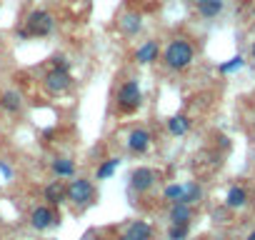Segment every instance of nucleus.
<instances>
[{
    "mask_svg": "<svg viewBox=\"0 0 255 240\" xmlns=\"http://www.w3.org/2000/svg\"><path fill=\"white\" fill-rule=\"evenodd\" d=\"M190 225H170L168 228V240H185Z\"/></svg>",
    "mask_w": 255,
    "mask_h": 240,
    "instance_id": "obj_22",
    "label": "nucleus"
},
{
    "mask_svg": "<svg viewBox=\"0 0 255 240\" xmlns=\"http://www.w3.org/2000/svg\"><path fill=\"white\" fill-rule=\"evenodd\" d=\"M53 173L58 178H73L75 175V163L70 158H55L53 160Z\"/></svg>",
    "mask_w": 255,
    "mask_h": 240,
    "instance_id": "obj_18",
    "label": "nucleus"
},
{
    "mask_svg": "<svg viewBox=\"0 0 255 240\" xmlns=\"http://www.w3.org/2000/svg\"><path fill=\"white\" fill-rule=\"evenodd\" d=\"M158 55H160V48H158L155 40H148V43H143V45L135 50V60H138L140 65H150V63H155Z\"/></svg>",
    "mask_w": 255,
    "mask_h": 240,
    "instance_id": "obj_12",
    "label": "nucleus"
},
{
    "mask_svg": "<svg viewBox=\"0 0 255 240\" xmlns=\"http://www.w3.org/2000/svg\"><path fill=\"white\" fill-rule=\"evenodd\" d=\"M200 198H203V188H200L198 183H185V185H183V198H180V203L195 205V203H200Z\"/></svg>",
    "mask_w": 255,
    "mask_h": 240,
    "instance_id": "obj_19",
    "label": "nucleus"
},
{
    "mask_svg": "<svg viewBox=\"0 0 255 240\" xmlns=\"http://www.w3.org/2000/svg\"><path fill=\"white\" fill-rule=\"evenodd\" d=\"M140 105H143V93L138 80H125L118 90V108L123 113H135Z\"/></svg>",
    "mask_w": 255,
    "mask_h": 240,
    "instance_id": "obj_3",
    "label": "nucleus"
},
{
    "mask_svg": "<svg viewBox=\"0 0 255 240\" xmlns=\"http://www.w3.org/2000/svg\"><path fill=\"white\" fill-rule=\"evenodd\" d=\"M123 235H125L128 240H153V228H150V223H145V220H133Z\"/></svg>",
    "mask_w": 255,
    "mask_h": 240,
    "instance_id": "obj_9",
    "label": "nucleus"
},
{
    "mask_svg": "<svg viewBox=\"0 0 255 240\" xmlns=\"http://www.w3.org/2000/svg\"><path fill=\"white\" fill-rule=\"evenodd\" d=\"M118 165H120V158H108V160H103V163L98 165V170H95V178H98V180L113 178V173L118 170Z\"/></svg>",
    "mask_w": 255,
    "mask_h": 240,
    "instance_id": "obj_20",
    "label": "nucleus"
},
{
    "mask_svg": "<svg viewBox=\"0 0 255 240\" xmlns=\"http://www.w3.org/2000/svg\"><path fill=\"white\" fill-rule=\"evenodd\" d=\"M240 68H243V58L235 55L230 63H223V65H220V73H233V70H240Z\"/></svg>",
    "mask_w": 255,
    "mask_h": 240,
    "instance_id": "obj_23",
    "label": "nucleus"
},
{
    "mask_svg": "<svg viewBox=\"0 0 255 240\" xmlns=\"http://www.w3.org/2000/svg\"><path fill=\"white\" fill-rule=\"evenodd\" d=\"M193 58H195V48L188 40H183V38L170 40L165 53H163V60H165V65L170 70H185L193 63Z\"/></svg>",
    "mask_w": 255,
    "mask_h": 240,
    "instance_id": "obj_1",
    "label": "nucleus"
},
{
    "mask_svg": "<svg viewBox=\"0 0 255 240\" xmlns=\"http://www.w3.org/2000/svg\"><path fill=\"white\" fill-rule=\"evenodd\" d=\"M163 198H165L168 203H180V198H183V185H180V183L168 185V188L163 190Z\"/></svg>",
    "mask_w": 255,
    "mask_h": 240,
    "instance_id": "obj_21",
    "label": "nucleus"
},
{
    "mask_svg": "<svg viewBox=\"0 0 255 240\" xmlns=\"http://www.w3.org/2000/svg\"><path fill=\"white\" fill-rule=\"evenodd\" d=\"M245 240H255V230H253V233H250V235H248Z\"/></svg>",
    "mask_w": 255,
    "mask_h": 240,
    "instance_id": "obj_26",
    "label": "nucleus"
},
{
    "mask_svg": "<svg viewBox=\"0 0 255 240\" xmlns=\"http://www.w3.org/2000/svg\"><path fill=\"white\" fill-rule=\"evenodd\" d=\"M118 240H128V238H125V235H120V238H118Z\"/></svg>",
    "mask_w": 255,
    "mask_h": 240,
    "instance_id": "obj_27",
    "label": "nucleus"
},
{
    "mask_svg": "<svg viewBox=\"0 0 255 240\" xmlns=\"http://www.w3.org/2000/svg\"><path fill=\"white\" fill-rule=\"evenodd\" d=\"M25 33L28 35H35V38H45L55 30V18L48 13V10H33L25 20Z\"/></svg>",
    "mask_w": 255,
    "mask_h": 240,
    "instance_id": "obj_4",
    "label": "nucleus"
},
{
    "mask_svg": "<svg viewBox=\"0 0 255 240\" xmlns=\"http://www.w3.org/2000/svg\"><path fill=\"white\" fill-rule=\"evenodd\" d=\"M150 143H153V135L145 128H135V130H130V135H128V150L135 153V155L148 153Z\"/></svg>",
    "mask_w": 255,
    "mask_h": 240,
    "instance_id": "obj_8",
    "label": "nucleus"
},
{
    "mask_svg": "<svg viewBox=\"0 0 255 240\" xmlns=\"http://www.w3.org/2000/svg\"><path fill=\"white\" fill-rule=\"evenodd\" d=\"M190 130V120H188V115H173V118H168V133L170 135H185Z\"/></svg>",
    "mask_w": 255,
    "mask_h": 240,
    "instance_id": "obj_16",
    "label": "nucleus"
},
{
    "mask_svg": "<svg viewBox=\"0 0 255 240\" xmlns=\"http://www.w3.org/2000/svg\"><path fill=\"white\" fill-rule=\"evenodd\" d=\"M53 68H58V70H68V60L60 55V58H55V60H53Z\"/></svg>",
    "mask_w": 255,
    "mask_h": 240,
    "instance_id": "obj_24",
    "label": "nucleus"
},
{
    "mask_svg": "<svg viewBox=\"0 0 255 240\" xmlns=\"http://www.w3.org/2000/svg\"><path fill=\"white\" fill-rule=\"evenodd\" d=\"M73 85V78H70V70H48L45 78H43V88L50 93V95H63L68 88Z\"/></svg>",
    "mask_w": 255,
    "mask_h": 240,
    "instance_id": "obj_5",
    "label": "nucleus"
},
{
    "mask_svg": "<svg viewBox=\"0 0 255 240\" xmlns=\"http://www.w3.org/2000/svg\"><path fill=\"white\" fill-rule=\"evenodd\" d=\"M170 225H190V218H193V205H185V203H170Z\"/></svg>",
    "mask_w": 255,
    "mask_h": 240,
    "instance_id": "obj_10",
    "label": "nucleus"
},
{
    "mask_svg": "<svg viewBox=\"0 0 255 240\" xmlns=\"http://www.w3.org/2000/svg\"><path fill=\"white\" fill-rule=\"evenodd\" d=\"M0 170H3V173H5V178H10V175H13V170H10V168H8L5 163H0Z\"/></svg>",
    "mask_w": 255,
    "mask_h": 240,
    "instance_id": "obj_25",
    "label": "nucleus"
},
{
    "mask_svg": "<svg viewBox=\"0 0 255 240\" xmlns=\"http://www.w3.org/2000/svg\"><path fill=\"white\" fill-rule=\"evenodd\" d=\"M195 3H200V0H195Z\"/></svg>",
    "mask_w": 255,
    "mask_h": 240,
    "instance_id": "obj_30",
    "label": "nucleus"
},
{
    "mask_svg": "<svg viewBox=\"0 0 255 240\" xmlns=\"http://www.w3.org/2000/svg\"><path fill=\"white\" fill-rule=\"evenodd\" d=\"M93 240H103V238H93Z\"/></svg>",
    "mask_w": 255,
    "mask_h": 240,
    "instance_id": "obj_29",
    "label": "nucleus"
},
{
    "mask_svg": "<svg viewBox=\"0 0 255 240\" xmlns=\"http://www.w3.org/2000/svg\"><path fill=\"white\" fill-rule=\"evenodd\" d=\"M198 13L203 15V18H218L220 13H223V0H200L198 3Z\"/></svg>",
    "mask_w": 255,
    "mask_h": 240,
    "instance_id": "obj_17",
    "label": "nucleus"
},
{
    "mask_svg": "<svg viewBox=\"0 0 255 240\" xmlns=\"http://www.w3.org/2000/svg\"><path fill=\"white\" fill-rule=\"evenodd\" d=\"M245 203H248V190L243 185H233L225 195V205L228 208H243Z\"/></svg>",
    "mask_w": 255,
    "mask_h": 240,
    "instance_id": "obj_15",
    "label": "nucleus"
},
{
    "mask_svg": "<svg viewBox=\"0 0 255 240\" xmlns=\"http://www.w3.org/2000/svg\"><path fill=\"white\" fill-rule=\"evenodd\" d=\"M58 223H60V215L50 205H38V208L30 210V228L38 230V233H43V230H48Z\"/></svg>",
    "mask_w": 255,
    "mask_h": 240,
    "instance_id": "obj_6",
    "label": "nucleus"
},
{
    "mask_svg": "<svg viewBox=\"0 0 255 240\" xmlns=\"http://www.w3.org/2000/svg\"><path fill=\"white\" fill-rule=\"evenodd\" d=\"M0 108H3L5 113H18L23 108V98L18 90H5L3 95H0Z\"/></svg>",
    "mask_w": 255,
    "mask_h": 240,
    "instance_id": "obj_14",
    "label": "nucleus"
},
{
    "mask_svg": "<svg viewBox=\"0 0 255 240\" xmlns=\"http://www.w3.org/2000/svg\"><path fill=\"white\" fill-rule=\"evenodd\" d=\"M118 25H120V30H123L125 35H138V30L143 28V20H140L138 13H125V15L118 20Z\"/></svg>",
    "mask_w": 255,
    "mask_h": 240,
    "instance_id": "obj_13",
    "label": "nucleus"
},
{
    "mask_svg": "<svg viewBox=\"0 0 255 240\" xmlns=\"http://www.w3.org/2000/svg\"><path fill=\"white\" fill-rule=\"evenodd\" d=\"M253 58H255V43H253Z\"/></svg>",
    "mask_w": 255,
    "mask_h": 240,
    "instance_id": "obj_28",
    "label": "nucleus"
},
{
    "mask_svg": "<svg viewBox=\"0 0 255 240\" xmlns=\"http://www.w3.org/2000/svg\"><path fill=\"white\" fill-rule=\"evenodd\" d=\"M155 183H158V170H153L148 165H140L130 173V188L138 193H148Z\"/></svg>",
    "mask_w": 255,
    "mask_h": 240,
    "instance_id": "obj_7",
    "label": "nucleus"
},
{
    "mask_svg": "<svg viewBox=\"0 0 255 240\" xmlns=\"http://www.w3.org/2000/svg\"><path fill=\"white\" fill-rule=\"evenodd\" d=\"M43 198L48 200V205H63V203L68 200V198H65V183H63V180H53L50 185H45Z\"/></svg>",
    "mask_w": 255,
    "mask_h": 240,
    "instance_id": "obj_11",
    "label": "nucleus"
},
{
    "mask_svg": "<svg viewBox=\"0 0 255 240\" xmlns=\"http://www.w3.org/2000/svg\"><path fill=\"white\" fill-rule=\"evenodd\" d=\"M65 198H68L73 205H78V208L90 205V203L95 200V185H93L88 178H73V180L65 185Z\"/></svg>",
    "mask_w": 255,
    "mask_h": 240,
    "instance_id": "obj_2",
    "label": "nucleus"
}]
</instances>
